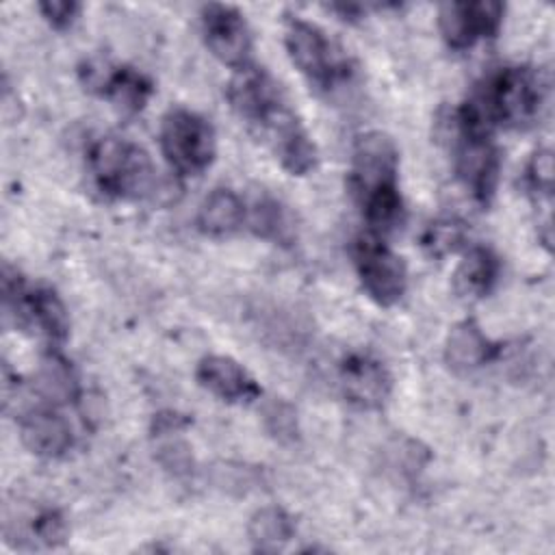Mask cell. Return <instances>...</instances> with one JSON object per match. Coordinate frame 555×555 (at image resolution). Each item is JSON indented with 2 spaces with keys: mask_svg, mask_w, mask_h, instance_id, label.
I'll use <instances>...</instances> for the list:
<instances>
[{
  "mask_svg": "<svg viewBox=\"0 0 555 555\" xmlns=\"http://www.w3.org/2000/svg\"><path fill=\"white\" fill-rule=\"evenodd\" d=\"M444 132L451 143L455 176L475 202L488 204L501 178V152L494 139L460 126L453 113H449L444 121Z\"/></svg>",
  "mask_w": 555,
  "mask_h": 555,
  "instance_id": "ba28073f",
  "label": "cell"
},
{
  "mask_svg": "<svg viewBox=\"0 0 555 555\" xmlns=\"http://www.w3.org/2000/svg\"><path fill=\"white\" fill-rule=\"evenodd\" d=\"M496 356L499 345L492 343L473 319L455 323L444 340V362L453 373H473Z\"/></svg>",
  "mask_w": 555,
  "mask_h": 555,
  "instance_id": "2e32d148",
  "label": "cell"
},
{
  "mask_svg": "<svg viewBox=\"0 0 555 555\" xmlns=\"http://www.w3.org/2000/svg\"><path fill=\"white\" fill-rule=\"evenodd\" d=\"M247 538L254 551L278 553L295 538V520L284 507L264 505L251 514Z\"/></svg>",
  "mask_w": 555,
  "mask_h": 555,
  "instance_id": "ffe728a7",
  "label": "cell"
},
{
  "mask_svg": "<svg viewBox=\"0 0 555 555\" xmlns=\"http://www.w3.org/2000/svg\"><path fill=\"white\" fill-rule=\"evenodd\" d=\"M260 418L271 438L282 444H293L299 438V421L295 408L284 399H269L260 408Z\"/></svg>",
  "mask_w": 555,
  "mask_h": 555,
  "instance_id": "cb8c5ba5",
  "label": "cell"
},
{
  "mask_svg": "<svg viewBox=\"0 0 555 555\" xmlns=\"http://www.w3.org/2000/svg\"><path fill=\"white\" fill-rule=\"evenodd\" d=\"M284 46L293 65L317 91L330 93L351 78L347 54L317 24L304 17L286 20Z\"/></svg>",
  "mask_w": 555,
  "mask_h": 555,
  "instance_id": "8992f818",
  "label": "cell"
},
{
  "mask_svg": "<svg viewBox=\"0 0 555 555\" xmlns=\"http://www.w3.org/2000/svg\"><path fill=\"white\" fill-rule=\"evenodd\" d=\"M24 535H26L24 540H30L33 546L56 548L65 544L69 535V525L59 509L46 507V509H39L35 516H30Z\"/></svg>",
  "mask_w": 555,
  "mask_h": 555,
  "instance_id": "603a6c76",
  "label": "cell"
},
{
  "mask_svg": "<svg viewBox=\"0 0 555 555\" xmlns=\"http://www.w3.org/2000/svg\"><path fill=\"white\" fill-rule=\"evenodd\" d=\"M468 243V225L460 217H438L421 234V245L431 258H447L464 249Z\"/></svg>",
  "mask_w": 555,
  "mask_h": 555,
  "instance_id": "7402d4cb",
  "label": "cell"
},
{
  "mask_svg": "<svg viewBox=\"0 0 555 555\" xmlns=\"http://www.w3.org/2000/svg\"><path fill=\"white\" fill-rule=\"evenodd\" d=\"M41 17L56 30L69 28L78 15H80V4L74 0H43L37 4Z\"/></svg>",
  "mask_w": 555,
  "mask_h": 555,
  "instance_id": "4316f807",
  "label": "cell"
},
{
  "mask_svg": "<svg viewBox=\"0 0 555 555\" xmlns=\"http://www.w3.org/2000/svg\"><path fill=\"white\" fill-rule=\"evenodd\" d=\"M336 384L347 403L360 410H379L392 392V377L386 364L366 353H347L336 369Z\"/></svg>",
  "mask_w": 555,
  "mask_h": 555,
  "instance_id": "4fadbf2b",
  "label": "cell"
},
{
  "mask_svg": "<svg viewBox=\"0 0 555 555\" xmlns=\"http://www.w3.org/2000/svg\"><path fill=\"white\" fill-rule=\"evenodd\" d=\"M160 152L178 176H199L217 154L212 124L191 108H169L160 121Z\"/></svg>",
  "mask_w": 555,
  "mask_h": 555,
  "instance_id": "52a82bcc",
  "label": "cell"
},
{
  "mask_svg": "<svg viewBox=\"0 0 555 555\" xmlns=\"http://www.w3.org/2000/svg\"><path fill=\"white\" fill-rule=\"evenodd\" d=\"M351 258L369 299L382 308H390L403 299L408 291L405 262L386 245L382 236L371 232L356 236Z\"/></svg>",
  "mask_w": 555,
  "mask_h": 555,
  "instance_id": "9c48e42d",
  "label": "cell"
},
{
  "mask_svg": "<svg viewBox=\"0 0 555 555\" xmlns=\"http://www.w3.org/2000/svg\"><path fill=\"white\" fill-rule=\"evenodd\" d=\"M225 95L232 111L264 141L284 171L306 176L317 167L319 154L312 137L267 69L254 63L236 69L228 82Z\"/></svg>",
  "mask_w": 555,
  "mask_h": 555,
  "instance_id": "6da1fadb",
  "label": "cell"
},
{
  "mask_svg": "<svg viewBox=\"0 0 555 555\" xmlns=\"http://www.w3.org/2000/svg\"><path fill=\"white\" fill-rule=\"evenodd\" d=\"M501 273L499 256L483 245H473L464 251L462 260L457 262L451 284L453 293L464 301H477L486 297Z\"/></svg>",
  "mask_w": 555,
  "mask_h": 555,
  "instance_id": "ac0fdd59",
  "label": "cell"
},
{
  "mask_svg": "<svg viewBox=\"0 0 555 555\" xmlns=\"http://www.w3.org/2000/svg\"><path fill=\"white\" fill-rule=\"evenodd\" d=\"M30 392L35 397V403L41 405H69L80 399V384L78 375L69 360H65L59 349H50L33 377Z\"/></svg>",
  "mask_w": 555,
  "mask_h": 555,
  "instance_id": "e0dca14e",
  "label": "cell"
},
{
  "mask_svg": "<svg viewBox=\"0 0 555 555\" xmlns=\"http://www.w3.org/2000/svg\"><path fill=\"white\" fill-rule=\"evenodd\" d=\"M87 158L95 189L108 199H143L156 189V167L150 154L132 141L102 137Z\"/></svg>",
  "mask_w": 555,
  "mask_h": 555,
  "instance_id": "277c9868",
  "label": "cell"
},
{
  "mask_svg": "<svg viewBox=\"0 0 555 555\" xmlns=\"http://www.w3.org/2000/svg\"><path fill=\"white\" fill-rule=\"evenodd\" d=\"M247 223V206L232 189L210 191L197 208V228L208 236H230Z\"/></svg>",
  "mask_w": 555,
  "mask_h": 555,
  "instance_id": "d6986e66",
  "label": "cell"
},
{
  "mask_svg": "<svg viewBox=\"0 0 555 555\" xmlns=\"http://www.w3.org/2000/svg\"><path fill=\"white\" fill-rule=\"evenodd\" d=\"M82 87L111 102L121 113H139L154 93V82L130 65H113L106 59H87L78 67Z\"/></svg>",
  "mask_w": 555,
  "mask_h": 555,
  "instance_id": "30bf717a",
  "label": "cell"
},
{
  "mask_svg": "<svg viewBox=\"0 0 555 555\" xmlns=\"http://www.w3.org/2000/svg\"><path fill=\"white\" fill-rule=\"evenodd\" d=\"M544 106V82L527 65H505L490 72L462 102L453 117L468 130L494 134L499 128H529Z\"/></svg>",
  "mask_w": 555,
  "mask_h": 555,
  "instance_id": "7a4b0ae2",
  "label": "cell"
},
{
  "mask_svg": "<svg viewBox=\"0 0 555 555\" xmlns=\"http://www.w3.org/2000/svg\"><path fill=\"white\" fill-rule=\"evenodd\" d=\"M247 225L256 236L280 245H288L295 236L288 210L275 197L269 195L258 197L251 204V208H247Z\"/></svg>",
  "mask_w": 555,
  "mask_h": 555,
  "instance_id": "44dd1931",
  "label": "cell"
},
{
  "mask_svg": "<svg viewBox=\"0 0 555 555\" xmlns=\"http://www.w3.org/2000/svg\"><path fill=\"white\" fill-rule=\"evenodd\" d=\"M505 7L492 0L444 2L438 9V30L451 50H468L501 30Z\"/></svg>",
  "mask_w": 555,
  "mask_h": 555,
  "instance_id": "7c38bea8",
  "label": "cell"
},
{
  "mask_svg": "<svg viewBox=\"0 0 555 555\" xmlns=\"http://www.w3.org/2000/svg\"><path fill=\"white\" fill-rule=\"evenodd\" d=\"M189 418L176 410H163L158 414H154L152 418V436L154 438H163V436H176L182 434L189 427Z\"/></svg>",
  "mask_w": 555,
  "mask_h": 555,
  "instance_id": "83f0119b",
  "label": "cell"
},
{
  "mask_svg": "<svg viewBox=\"0 0 555 555\" xmlns=\"http://www.w3.org/2000/svg\"><path fill=\"white\" fill-rule=\"evenodd\" d=\"M525 184L535 197H551L553 191V154L542 147L535 150L525 167Z\"/></svg>",
  "mask_w": 555,
  "mask_h": 555,
  "instance_id": "d4e9b609",
  "label": "cell"
},
{
  "mask_svg": "<svg viewBox=\"0 0 555 555\" xmlns=\"http://www.w3.org/2000/svg\"><path fill=\"white\" fill-rule=\"evenodd\" d=\"M349 186L360 202L369 225L388 228L403 217L405 208L399 191V150L388 134L373 130L356 139Z\"/></svg>",
  "mask_w": 555,
  "mask_h": 555,
  "instance_id": "3957f363",
  "label": "cell"
},
{
  "mask_svg": "<svg viewBox=\"0 0 555 555\" xmlns=\"http://www.w3.org/2000/svg\"><path fill=\"white\" fill-rule=\"evenodd\" d=\"M4 319L20 330L37 332L50 349H59L69 336V312L50 286H28L26 280L4 267L2 278Z\"/></svg>",
  "mask_w": 555,
  "mask_h": 555,
  "instance_id": "5b68a950",
  "label": "cell"
},
{
  "mask_svg": "<svg viewBox=\"0 0 555 555\" xmlns=\"http://www.w3.org/2000/svg\"><path fill=\"white\" fill-rule=\"evenodd\" d=\"M202 35L208 52L234 72L251 63L254 39L245 15L230 4L202 7Z\"/></svg>",
  "mask_w": 555,
  "mask_h": 555,
  "instance_id": "8fae6325",
  "label": "cell"
},
{
  "mask_svg": "<svg viewBox=\"0 0 555 555\" xmlns=\"http://www.w3.org/2000/svg\"><path fill=\"white\" fill-rule=\"evenodd\" d=\"M180 434L176 436H163L158 440L160 447L156 449V460L160 462V466L173 475H189L191 468H193V455H191V449L184 440L178 438Z\"/></svg>",
  "mask_w": 555,
  "mask_h": 555,
  "instance_id": "484cf974",
  "label": "cell"
},
{
  "mask_svg": "<svg viewBox=\"0 0 555 555\" xmlns=\"http://www.w3.org/2000/svg\"><path fill=\"white\" fill-rule=\"evenodd\" d=\"M22 444L37 457L59 460L74 447V429L54 405L33 403L20 414Z\"/></svg>",
  "mask_w": 555,
  "mask_h": 555,
  "instance_id": "5bb4252c",
  "label": "cell"
},
{
  "mask_svg": "<svg viewBox=\"0 0 555 555\" xmlns=\"http://www.w3.org/2000/svg\"><path fill=\"white\" fill-rule=\"evenodd\" d=\"M197 384L225 403H251L262 397L258 382L230 356H206L195 369Z\"/></svg>",
  "mask_w": 555,
  "mask_h": 555,
  "instance_id": "9a60e30c",
  "label": "cell"
}]
</instances>
